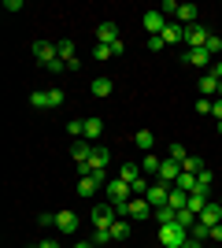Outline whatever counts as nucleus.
I'll return each instance as SVG.
<instances>
[{
  "mask_svg": "<svg viewBox=\"0 0 222 248\" xmlns=\"http://www.w3.org/2000/svg\"><path fill=\"white\" fill-rule=\"evenodd\" d=\"M56 48H59V60H63V63L78 60V56H74V41H56Z\"/></svg>",
  "mask_w": 222,
  "mask_h": 248,
  "instance_id": "obj_29",
  "label": "nucleus"
},
{
  "mask_svg": "<svg viewBox=\"0 0 222 248\" xmlns=\"http://www.w3.org/2000/svg\"><path fill=\"white\" fill-rule=\"evenodd\" d=\"M107 163H111V152H107L104 145H93V155H89V167H93V174H96V170H107Z\"/></svg>",
  "mask_w": 222,
  "mask_h": 248,
  "instance_id": "obj_12",
  "label": "nucleus"
},
{
  "mask_svg": "<svg viewBox=\"0 0 222 248\" xmlns=\"http://www.w3.org/2000/svg\"><path fill=\"white\" fill-rule=\"evenodd\" d=\"M63 71H67V63H63V60H56L52 67H48V74H63Z\"/></svg>",
  "mask_w": 222,
  "mask_h": 248,
  "instance_id": "obj_48",
  "label": "nucleus"
},
{
  "mask_svg": "<svg viewBox=\"0 0 222 248\" xmlns=\"http://www.w3.org/2000/svg\"><path fill=\"white\" fill-rule=\"evenodd\" d=\"M181 170H189V174H200V170H204V159H196V155H189V159L181 163Z\"/></svg>",
  "mask_w": 222,
  "mask_h": 248,
  "instance_id": "obj_33",
  "label": "nucleus"
},
{
  "mask_svg": "<svg viewBox=\"0 0 222 248\" xmlns=\"http://www.w3.org/2000/svg\"><path fill=\"white\" fill-rule=\"evenodd\" d=\"M196 19H200V8H196V4H181L178 15H174V22H181V26H196Z\"/></svg>",
  "mask_w": 222,
  "mask_h": 248,
  "instance_id": "obj_14",
  "label": "nucleus"
},
{
  "mask_svg": "<svg viewBox=\"0 0 222 248\" xmlns=\"http://www.w3.org/2000/svg\"><path fill=\"white\" fill-rule=\"evenodd\" d=\"M130 237V222L126 218H115V222H111V241H126Z\"/></svg>",
  "mask_w": 222,
  "mask_h": 248,
  "instance_id": "obj_28",
  "label": "nucleus"
},
{
  "mask_svg": "<svg viewBox=\"0 0 222 248\" xmlns=\"http://www.w3.org/2000/svg\"><path fill=\"white\" fill-rule=\"evenodd\" d=\"M207 204H211V200H207V193H189V204H185V207H189L192 215L200 218V211H204Z\"/></svg>",
  "mask_w": 222,
  "mask_h": 248,
  "instance_id": "obj_24",
  "label": "nucleus"
},
{
  "mask_svg": "<svg viewBox=\"0 0 222 248\" xmlns=\"http://www.w3.org/2000/svg\"><path fill=\"white\" fill-rule=\"evenodd\" d=\"M159 37H163V45H178V41H185V26L181 22H167V30Z\"/></svg>",
  "mask_w": 222,
  "mask_h": 248,
  "instance_id": "obj_16",
  "label": "nucleus"
},
{
  "mask_svg": "<svg viewBox=\"0 0 222 248\" xmlns=\"http://www.w3.org/2000/svg\"><path fill=\"white\" fill-rule=\"evenodd\" d=\"M107 48H111V56H122V52H126V41L118 37V41H115V45H107Z\"/></svg>",
  "mask_w": 222,
  "mask_h": 248,
  "instance_id": "obj_45",
  "label": "nucleus"
},
{
  "mask_svg": "<svg viewBox=\"0 0 222 248\" xmlns=\"http://www.w3.org/2000/svg\"><path fill=\"white\" fill-rule=\"evenodd\" d=\"M178 222H181V226H185V230H192V222H196V215H192L189 207H181V211H178Z\"/></svg>",
  "mask_w": 222,
  "mask_h": 248,
  "instance_id": "obj_35",
  "label": "nucleus"
},
{
  "mask_svg": "<svg viewBox=\"0 0 222 248\" xmlns=\"http://www.w3.org/2000/svg\"><path fill=\"white\" fill-rule=\"evenodd\" d=\"M170 159L185 163V159H189V155H185V145H178V141H174V145H170Z\"/></svg>",
  "mask_w": 222,
  "mask_h": 248,
  "instance_id": "obj_37",
  "label": "nucleus"
},
{
  "mask_svg": "<svg viewBox=\"0 0 222 248\" xmlns=\"http://www.w3.org/2000/svg\"><path fill=\"white\" fill-rule=\"evenodd\" d=\"M111 89H115V82H111V78H104V74H100V78H93V85H89V93H93V96H111Z\"/></svg>",
  "mask_w": 222,
  "mask_h": 248,
  "instance_id": "obj_20",
  "label": "nucleus"
},
{
  "mask_svg": "<svg viewBox=\"0 0 222 248\" xmlns=\"http://www.w3.org/2000/svg\"><path fill=\"white\" fill-rule=\"evenodd\" d=\"M118 41V26L115 22H100L96 26V45H115Z\"/></svg>",
  "mask_w": 222,
  "mask_h": 248,
  "instance_id": "obj_13",
  "label": "nucleus"
},
{
  "mask_svg": "<svg viewBox=\"0 0 222 248\" xmlns=\"http://www.w3.org/2000/svg\"><path fill=\"white\" fill-rule=\"evenodd\" d=\"M159 167H163V159H159L156 152L141 155V174H145V178H159Z\"/></svg>",
  "mask_w": 222,
  "mask_h": 248,
  "instance_id": "obj_11",
  "label": "nucleus"
},
{
  "mask_svg": "<svg viewBox=\"0 0 222 248\" xmlns=\"http://www.w3.org/2000/svg\"><path fill=\"white\" fill-rule=\"evenodd\" d=\"M104 134V123H100V119H85V141H89V145H96V137Z\"/></svg>",
  "mask_w": 222,
  "mask_h": 248,
  "instance_id": "obj_22",
  "label": "nucleus"
},
{
  "mask_svg": "<svg viewBox=\"0 0 222 248\" xmlns=\"http://www.w3.org/2000/svg\"><path fill=\"white\" fill-rule=\"evenodd\" d=\"M196 111H200V115H211V100H207V96H204V100H196Z\"/></svg>",
  "mask_w": 222,
  "mask_h": 248,
  "instance_id": "obj_46",
  "label": "nucleus"
},
{
  "mask_svg": "<svg viewBox=\"0 0 222 248\" xmlns=\"http://www.w3.org/2000/svg\"><path fill=\"white\" fill-rule=\"evenodd\" d=\"M37 248H59V245H56V241L48 237V241H41V245H37Z\"/></svg>",
  "mask_w": 222,
  "mask_h": 248,
  "instance_id": "obj_52",
  "label": "nucleus"
},
{
  "mask_svg": "<svg viewBox=\"0 0 222 248\" xmlns=\"http://www.w3.org/2000/svg\"><path fill=\"white\" fill-rule=\"evenodd\" d=\"M200 222H204V226H219V222H222V204H219V200H211V204L200 211Z\"/></svg>",
  "mask_w": 222,
  "mask_h": 248,
  "instance_id": "obj_15",
  "label": "nucleus"
},
{
  "mask_svg": "<svg viewBox=\"0 0 222 248\" xmlns=\"http://www.w3.org/2000/svg\"><path fill=\"white\" fill-rule=\"evenodd\" d=\"M178 0H163V4H159V11H163V15H178Z\"/></svg>",
  "mask_w": 222,
  "mask_h": 248,
  "instance_id": "obj_40",
  "label": "nucleus"
},
{
  "mask_svg": "<svg viewBox=\"0 0 222 248\" xmlns=\"http://www.w3.org/2000/svg\"><path fill=\"white\" fill-rule=\"evenodd\" d=\"M30 104L37 111H52V104H48V89H33L30 93Z\"/></svg>",
  "mask_w": 222,
  "mask_h": 248,
  "instance_id": "obj_25",
  "label": "nucleus"
},
{
  "mask_svg": "<svg viewBox=\"0 0 222 248\" xmlns=\"http://www.w3.org/2000/svg\"><path fill=\"white\" fill-rule=\"evenodd\" d=\"M30 52H33V60L41 63L44 71H48V67H52V63L59 60V48H56L52 41H33V48H30Z\"/></svg>",
  "mask_w": 222,
  "mask_h": 248,
  "instance_id": "obj_2",
  "label": "nucleus"
},
{
  "mask_svg": "<svg viewBox=\"0 0 222 248\" xmlns=\"http://www.w3.org/2000/svg\"><path fill=\"white\" fill-rule=\"evenodd\" d=\"M207 37H211V30L200 26V22H196V26H185V48H204Z\"/></svg>",
  "mask_w": 222,
  "mask_h": 248,
  "instance_id": "obj_6",
  "label": "nucleus"
},
{
  "mask_svg": "<svg viewBox=\"0 0 222 248\" xmlns=\"http://www.w3.org/2000/svg\"><path fill=\"white\" fill-rule=\"evenodd\" d=\"M219 100H222V85H219Z\"/></svg>",
  "mask_w": 222,
  "mask_h": 248,
  "instance_id": "obj_55",
  "label": "nucleus"
},
{
  "mask_svg": "<svg viewBox=\"0 0 222 248\" xmlns=\"http://www.w3.org/2000/svg\"><path fill=\"white\" fill-rule=\"evenodd\" d=\"M93 245H111V230H96V241Z\"/></svg>",
  "mask_w": 222,
  "mask_h": 248,
  "instance_id": "obj_43",
  "label": "nucleus"
},
{
  "mask_svg": "<svg viewBox=\"0 0 222 248\" xmlns=\"http://www.w3.org/2000/svg\"><path fill=\"white\" fill-rule=\"evenodd\" d=\"M104 193H107V200H111V204H126V200H133V189H130L122 178H111V182L104 186Z\"/></svg>",
  "mask_w": 222,
  "mask_h": 248,
  "instance_id": "obj_3",
  "label": "nucleus"
},
{
  "mask_svg": "<svg viewBox=\"0 0 222 248\" xmlns=\"http://www.w3.org/2000/svg\"><path fill=\"white\" fill-rule=\"evenodd\" d=\"M189 233H192V237H196V241H211V226H204L200 218L192 222V230H189Z\"/></svg>",
  "mask_w": 222,
  "mask_h": 248,
  "instance_id": "obj_31",
  "label": "nucleus"
},
{
  "mask_svg": "<svg viewBox=\"0 0 222 248\" xmlns=\"http://www.w3.org/2000/svg\"><path fill=\"white\" fill-rule=\"evenodd\" d=\"M219 134H222V123H219Z\"/></svg>",
  "mask_w": 222,
  "mask_h": 248,
  "instance_id": "obj_56",
  "label": "nucleus"
},
{
  "mask_svg": "<svg viewBox=\"0 0 222 248\" xmlns=\"http://www.w3.org/2000/svg\"><path fill=\"white\" fill-rule=\"evenodd\" d=\"M211 241H215V245H222V222H219V226H211Z\"/></svg>",
  "mask_w": 222,
  "mask_h": 248,
  "instance_id": "obj_50",
  "label": "nucleus"
},
{
  "mask_svg": "<svg viewBox=\"0 0 222 248\" xmlns=\"http://www.w3.org/2000/svg\"><path fill=\"white\" fill-rule=\"evenodd\" d=\"M148 215H152V204L145 197H133L126 204V211H122V218H148Z\"/></svg>",
  "mask_w": 222,
  "mask_h": 248,
  "instance_id": "obj_8",
  "label": "nucleus"
},
{
  "mask_svg": "<svg viewBox=\"0 0 222 248\" xmlns=\"http://www.w3.org/2000/svg\"><path fill=\"white\" fill-rule=\"evenodd\" d=\"M178 174H181V163H178V159H163V167H159V178H156V182H167V186H174V182H178Z\"/></svg>",
  "mask_w": 222,
  "mask_h": 248,
  "instance_id": "obj_10",
  "label": "nucleus"
},
{
  "mask_svg": "<svg viewBox=\"0 0 222 248\" xmlns=\"http://www.w3.org/2000/svg\"><path fill=\"white\" fill-rule=\"evenodd\" d=\"M118 178H122L126 186H133L137 178H145V174H141V163H130V159H126V163L118 167Z\"/></svg>",
  "mask_w": 222,
  "mask_h": 248,
  "instance_id": "obj_19",
  "label": "nucleus"
},
{
  "mask_svg": "<svg viewBox=\"0 0 222 248\" xmlns=\"http://www.w3.org/2000/svg\"><path fill=\"white\" fill-rule=\"evenodd\" d=\"M219 204H222V200H219Z\"/></svg>",
  "mask_w": 222,
  "mask_h": 248,
  "instance_id": "obj_57",
  "label": "nucleus"
},
{
  "mask_svg": "<svg viewBox=\"0 0 222 248\" xmlns=\"http://www.w3.org/2000/svg\"><path fill=\"white\" fill-rule=\"evenodd\" d=\"M145 200L152 204V211H156V207H167L170 186H167V182H152V186H148V193H145Z\"/></svg>",
  "mask_w": 222,
  "mask_h": 248,
  "instance_id": "obj_4",
  "label": "nucleus"
},
{
  "mask_svg": "<svg viewBox=\"0 0 222 248\" xmlns=\"http://www.w3.org/2000/svg\"><path fill=\"white\" fill-rule=\"evenodd\" d=\"M189 204V193H181V189H174L170 186V200H167V207H174V211H181V207Z\"/></svg>",
  "mask_w": 222,
  "mask_h": 248,
  "instance_id": "obj_27",
  "label": "nucleus"
},
{
  "mask_svg": "<svg viewBox=\"0 0 222 248\" xmlns=\"http://www.w3.org/2000/svg\"><path fill=\"white\" fill-rule=\"evenodd\" d=\"M207 189H211V170L204 167L200 174H196V193H207Z\"/></svg>",
  "mask_w": 222,
  "mask_h": 248,
  "instance_id": "obj_32",
  "label": "nucleus"
},
{
  "mask_svg": "<svg viewBox=\"0 0 222 248\" xmlns=\"http://www.w3.org/2000/svg\"><path fill=\"white\" fill-rule=\"evenodd\" d=\"M89 155H93V145H89V141H78V145L71 148V159H74V167L89 163Z\"/></svg>",
  "mask_w": 222,
  "mask_h": 248,
  "instance_id": "obj_18",
  "label": "nucleus"
},
{
  "mask_svg": "<svg viewBox=\"0 0 222 248\" xmlns=\"http://www.w3.org/2000/svg\"><path fill=\"white\" fill-rule=\"evenodd\" d=\"M4 11H22V0H4Z\"/></svg>",
  "mask_w": 222,
  "mask_h": 248,
  "instance_id": "obj_47",
  "label": "nucleus"
},
{
  "mask_svg": "<svg viewBox=\"0 0 222 248\" xmlns=\"http://www.w3.org/2000/svg\"><path fill=\"white\" fill-rule=\"evenodd\" d=\"M215 74H219V82H222V60H219V63H215Z\"/></svg>",
  "mask_w": 222,
  "mask_h": 248,
  "instance_id": "obj_53",
  "label": "nucleus"
},
{
  "mask_svg": "<svg viewBox=\"0 0 222 248\" xmlns=\"http://www.w3.org/2000/svg\"><path fill=\"white\" fill-rule=\"evenodd\" d=\"M211 115H215V123H222V100L211 104Z\"/></svg>",
  "mask_w": 222,
  "mask_h": 248,
  "instance_id": "obj_49",
  "label": "nucleus"
},
{
  "mask_svg": "<svg viewBox=\"0 0 222 248\" xmlns=\"http://www.w3.org/2000/svg\"><path fill=\"white\" fill-rule=\"evenodd\" d=\"M204 48L211 52V56H219V52H222V37H219V33H211V37H207V45H204Z\"/></svg>",
  "mask_w": 222,
  "mask_h": 248,
  "instance_id": "obj_36",
  "label": "nucleus"
},
{
  "mask_svg": "<svg viewBox=\"0 0 222 248\" xmlns=\"http://www.w3.org/2000/svg\"><path fill=\"white\" fill-rule=\"evenodd\" d=\"M133 145H137L141 152H152V148H156V134H152V130H137V134H133Z\"/></svg>",
  "mask_w": 222,
  "mask_h": 248,
  "instance_id": "obj_21",
  "label": "nucleus"
},
{
  "mask_svg": "<svg viewBox=\"0 0 222 248\" xmlns=\"http://www.w3.org/2000/svg\"><path fill=\"white\" fill-rule=\"evenodd\" d=\"M74 248H96V245H93V241H82V245H74Z\"/></svg>",
  "mask_w": 222,
  "mask_h": 248,
  "instance_id": "obj_54",
  "label": "nucleus"
},
{
  "mask_svg": "<svg viewBox=\"0 0 222 248\" xmlns=\"http://www.w3.org/2000/svg\"><path fill=\"white\" fill-rule=\"evenodd\" d=\"M93 56L96 60H111V48H107V45H93Z\"/></svg>",
  "mask_w": 222,
  "mask_h": 248,
  "instance_id": "obj_41",
  "label": "nucleus"
},
{
  "mask_svg": "<svg viewBox=\"0 0 222 248\" xmlns=\"http://www.w3.org/2000/svg\"><path fill=\"white\" fill-rule=\"evenodd\" d=\"M56 230H59V233H74V230H78V215H74V211H59V215H56Z\"/></svg>",
  "mask_w": 222,
  "mask_h": 248,
  "instance_id": "obj_17",
  "label": "nucleus"
},
{
  "mask_svg": "<svg viewBox=\"0 0 222 248\" xmlns=\"http://www.w3.org/2000/svg\"><path fill=\"white\" fill-rule=\"evenodd\" d=\"M181 248H207V245H204V241H196V237H189V241H185Z\"/></svg>",
  "mask_w": 222,
  "mask_h": 248,
  "instance_id": "obj_51",
  "label": "nucleus"
},
{
  "mask_svg": "<svg viewBox=\"0 0 222 248\" xmlns=\"http://www.w3.org/2000/svg\"><path fill=\"white\" fill-rule=\"evenodd\" d=\"M37 226H56V215L52 211H41V215H37Z\"/></svg>",
  "mask_w": 222,
  "mask_h": 248,
  "instance_id": "obj_42",
  "label": "nucleus"
},
{
  "mask_svg": "<svg viewBox=\"0 0 222 248\" xmlns=\"http://www.w3.org/2000/svg\"><path fill=\"white\" fill-rule=\"evenodd\" d=\"M67 134H71V137H85V119H74V123H67Z\"/></svg>",
  "mask_w": 222,
  "mask_h": 248,
  "instance_id": "obj_34",
  "label": "nucleus"
},
{
  "mask_svg": "<svg viewBox=\"0 0 222 248\" xmlns=\"http://www.w3.org/2000/svg\"><path fill=\"white\" fill-rule=\"evenodd\" d=\"M63 100H67V93H63V89H48V104H52V108H59Z\"/></svg>",
  "mask_w": 222,
  "mask_h": 248,
  "instance_id": "obj_39",
  "label": "nucleus"
},
{
  "mask_svg": "<svg viewBox=\"0 0 222 248\" xmlns=\"http://www.w3.org/2000/svg\"><path fill=\"white\" fill-rule=\"evenodd\" d=\"M148 186H152L148 178H137V182H133L130 189H133V197H145V193H148Z\"/></svg>",
  "mask_w": 222,
  "mask_h": 248,
  "instance_id": "obj_38",
  "label": "nucleus"
},
{
  "mask_svg": "<svg viewBox=\"0 0 222 248\" xmlns=\"http://www.w3.org/2000/svg\"><path fill=\"white\" fill-rule=\"evenodd\" d=\"M152 215H156V222L163 226V222H174V218H178V211H174V207H156Z\"/></svg>",
  "mask_w": 222,
  "mask_h": 248,
  "instance_id": "obj_30",
  "label": "nucleus"
},
{
  "mask_svg": "<svg viewBox=\"0 0 222 248\" xmlns=\"http://www.w3.org/2000/svg\"><path fill=\"white\" fill-rule=\"evenodd\" d=\"M219 85H222L219 74L211 71V74H204V78H200V93H204V96H215V93H219Z\"/></svg>",
  "mask_w": 222,
  "mask_h": 248,
  "instance_id": "obj_23",
  "label": "nucleus"
},
{
  "mask_svg": "<svg viewBox=\"0 0 222 248\" xmlns=\"http://www.w3.org/2000/svg\"><path fill=\"white\" fill-rule=\"evenodd\" d=\"M145 30H148V37H159V33L167 30V15H163V11H145Z\"/></svg>",
  "mask_w": 222,
  "mask_h": 248,
  "instance_id": "obj_7",
  "label": "nucleus"
},
{
  "mask_svg": "<svg viewBox=\"0 0 222 248\" xmlns=\"http://www.w3.org/2000/svg\"><path fill=\"white\" fill-rule=\"evenodd\" d=\"M89 218H93V226H96V230H111V222L118 218V215H115V204H96Z\"/></svg>",
  "mask_w": 222,
  "mask_h": 248,
  "instance_id": "obj_5",
  "label": "nucleus"
},
{
  "mask_svg": "<svg viewBox=\"0 0 222 248\" xmlns=\"http://www.w3.org/2000/svg\"><path fill=\"white\" fill-rule=\"evenodd\" d=\"M174 189H181V193H196V174L181 170V174H178V182H174Z\"/></svg>",
  "mask_w": 222,
  "mask_h": 248,
  "instance_id": "obj_26",
  "label": "nucleus"
},
{
  "mask_svg": "<svg viewBox=\"0 0 222 248\" xmlns=\"http://www.w3.org/2000/svg\"><path fill=\"white\" fill-rule=\"evenodd\" d=\"M167 45H163V37H148V52H163Z\"/></svg>",
  "mask_w": 222,
  "mask_h": 248,
  "instance_id": "obj_44",
  "label": "nucleus"
},
{
  "mask_svg": "<svg viewBox=\"0 0 222 248\" xmlns=\"http://www.w3.org/2000/svg\"><path fill=\"white\" fill-rule=\"evenodd\" d=\"M185 233H189V230L181 226L178 218H174V222H163V226H159V245L163 248H181L185 241H189Z\"/></svg>",
  "mask_w": 222,
  "mask_h": 248,
  "instance_id": "obj_1",
  "label": "nucleus"
},
{
  "mask_svg": "<svg viewBox=\"0 0 222 248\" xmlns=\"http://www.w3.org/2000/svg\"><path fill=\"white\" fill-rule=\"evenodd\" d=\"M181 60L189 63V67H211V52H207V48H185V52H181Z\"/></svg>",
  "mask_w": 222,
  "mask_h": 248,
  "instance_id": "obj_9",
  "label": "nucleus"
}]
</instances>
